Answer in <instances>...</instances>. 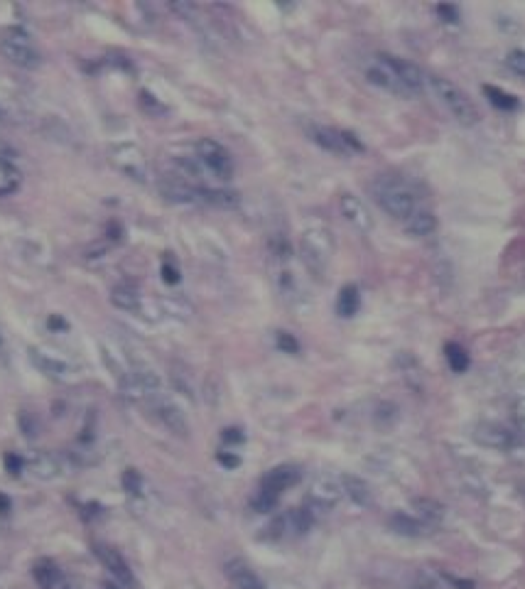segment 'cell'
<instances>
[{
    "instance_id": "1",
    "label": "cell",
    "mask_w": 525,
    "mask_h": 589,
    "mask_svg": "<svg viewBox=\"0 0 525 589\" xmlns=\"http://www.w3.org/2000/svg\"><path fill=\"white\" fill-rule=\"evenodd\" d=\"M371 194H374L376 204H378L388 216L398 219V221H408L410 216L417 211L415 192L403 180L385 177V175L378 177V180H374V184H371Z\"/></svg>"
},
{
    "instance_id": "2",
    "label": "cell",
    "mask_w": 525,
    "mask_h": 589,
    "mask_svg": "<svg viewBox=\"0 0 525 589\" xmlns=\"http://www.w3.org/2000/svg\"><path fill=\"white\" fill-rule=\"evenodd\" d=\"M427 82H430L435 96L444 104V108H447L461 125H476L478 111H476V106H474V101L469 99L467 91H461L454 82H450V79H444V76H437V74H430L427 76Z\"/></svg>"
},
{
    "instance_id": "3",
    "label": "cell",
    "mask_w": 525,
    "mask_h": 589,
    "mask_svg": "<svg viewBox=\"0 0 525 589\" xmlns=\"http://www.w3.org/2000/svg\"><path fill=\"white\" fill-rule=\"evenodd\" d=\"M334 243L332 236H329L327 228H310L304 231L302 241H300V256H302L304 268L310 270L312 275H324L329 261H332Z\"/></svg>"
},
{
    "instance_id": "4",
    "label": "cell",
    "mask_w": 525,
    "mask_h": 589,
    "mask_svg": "<svg viewBox=\"0 0 525 589\" xmlns=\"http://www.w3.org/2000/svg\"><path fill=\"white\" fill-rule=\"evenodd\" d=\"M0 52L10 64L20 67V69H37L42 64V54L37 52L29 35L23 29H8L0 37Z\"/></svg>"
},
{
    "instance_id": "5",
    "label": "cell",
    "mask_w": 525,
    "mask_h": 589,
    "mask_svg": "<svg viewBox=\"0 0 525 589\" xmlns=\"http://www.w3.org/2000/svg\"><path fill=\"white\" fill-rule=\"evenodd\" d=\"M197 158L216 180L228 182L234 177V158H231V152L219 141H214V138H202L197 143Z\"/></svg>"
},
{
    "instance_id": "6",
    "label": "cell",
    "mask_w": 525,
    "mask_h": 589,
    "mask_svg": "<svg viewBox=\"0 0 525 589\" xmlns=\"http://www.w3.org/2000/svg\"><path fill=\"white\" fill-rule=\"evenodd\" d=\"M111 163L121 169L123 175H128L135 182L147 180V163L141 147L135 145H118L111 150Z\"/></svg>"
},
{
    "instance_id": "7",
    "label": "cell",
    "mask_w": 525,
    "mask_h": 589,
    "mask_svg": "<svg viewBox=\"0 0 525 589\" xmlns=\"http://www.w3.org/2000/svg\"><path fill=\"white\" fill-rule=\"evenodd\" d=\"M378 59L398 76V82L403 84L410 94H420L422 86H425V74H422L420 67L408 62V59L393 57V54H378Z\"/></svg>"
},
{
    "instance_id": "8",
    "label": "cell",
    "mask_w": 525,
    "mask_h": 589,
    "mask_svg": "<svg viewBox=\"0 0 525 589\" xmlns=\"http://www.w3.org/2000/svg\"><path fill=\"white\" fill-rule=\"evenodd\" d=\"M94 553H96V557L103 562L106 570H108L113 577H116V582L121 584V587H133V584H135L133 570H130L128 560H125V557H123V555L118 553L116 548L106 545V542H96Z\"/></svg>"
},
{
    "instance_id": "9",
    "label": "cell",
    "mask_w": 525,
    "mask_h": 589,
    "mask_svg": "<svg viewBox=\"0 0 525 589\" xmlns=\"http://www.w3.org/2000/svg\"><path fill=\"white\" fill-rule=\"evenodd\" d=\"M300 479H302V472H300L295 464H278V467H273L265 477H262L260 489L270 491V494H275V496H280L282 491L297 486Z\"/></svg>"
},
{
    "instance_id": "10",
    "label": "cell",
    "mask_w": 525,
    "mask_h": 589,
    "mask_svg": "<svg viewBox=\"0 0 525 589\" xmlns=\"http://www.w3.org/2000/svg\"><path fill=\"white\" fill-rule=\"evenodd\" d=\"M344 489H341V481L332 477H321L312 484V494H310V506L319 508V511H332L334 506L339 503Z\"/></svg>"
},
{
    "instance_id": "11",
    "label": "cell",
    "mask_w": 525,
    "mask_h": 589,
    "mask_svg": "<svg viewBox=\"0 0 525 589\" xmlns=\"http://www.w3.org/2000/svg\"><path fill=\"white\" fill-rule=\"evenodd\" d=\"M366 79H368V84H374V86H378V88H385L388 94L403 96V99H408V96H415V94H410V91L403 86V84L398 82V76L393 74V71L388 69V67H385L378 57H376L374 64H371V67L366 69Z\"/></svg>"
},
{
    "instance_id": "12",
    "label": "cell",
    "mask_w": 525,
    "mask_h": 589,
    "mask_svg": "<svg viewBox=\"0 0 525 589\" xmlns=\"http://www.w3.org/2000/svg\"><path fill=\"white\" fill-rule=\"evenodd\" d=\"M223 572H226V579L231 582L234 589H265L262 579L251 570V565L239 560V557H236V560H228Z\"/></svg>"
},
{
    "instance_id": "13",
    "label": "cell",
    "mask_w": 525,
    "mask_h": 589,
    "mask_svg": "<svg viewBox=\"0 0 525 589\" xmlns=\"http://www.w3.org/2000/svg\"><path fill=\"white\" fill-rule=\"evenodd\" d=\"M155 415H158L160 422H162L172 435H180V437H187L189 435L187 418H184V413H182L172 400H164V398L155 400Z\"/></svg>"
},
{
    "instance_id": "14",
    "label": "cell",
    "mask_w": 525,
    "mask_h": 589,
    "mask_svg": "<svg viewBox=\"0 0 525 589\" xmlns=\"http://www.w3.org/2000/svg\"><path fill=\"white\" fill-rule=\"evenodd\" d=\"M27 469L35 474L37 479H45V481H47V479H54L64 472V461H62L59 455H54V452H37V455H32L27 459Z\"/></svg>"
},
{
    "instance_id": "15",
    "label": "cell",
    "mask_w": 525,
    "mask_h": 589,
    "mask_svg": "<svg viewBox=\"0 0 525 589\" xmlns=\"http://www.w3.org/2000/svg\"><path fill=\"white\" fill-rule=\"evenodd\" d=\"M339 206H341V214H344L346 221L354 224L358 231H371L374 221H371V216H368V211H366V206H363L361 199L354 197V194H341Z\"/></svg>"
},
{
    "instance_id": "16",
    "label": "cell",
    "mask_w": 525,
    "mask_h": 589,
    "mask_svg": "<svg viewBox=\"0 0 525 589\" xmlns=\"http://www.w3.org/2000/svg\"><path fill=\"white\" fill-rule=\"evenodd\" d=\"M307 133H310V138L321 147V150L334 152V155H349L344 143H341V130L329 128V125H317L315 123V125L307 128Z\"/></svg>"
},
{
    "instance_id": "17",
    "label": "cell",
    "mask_w": 525,
    "mask_h": 589,
    "mask_svg": "<svg viewBox=\"0 0 525 589\" xmlns=\"http://www.w3.org/2000/svg\"><path fill=\"white\" fill-rule=\"evenodd\" d=\"M197 202H204L216 209H236L241 204V194L234 189H214V187H197Z\"/></svg>"
},
{
    "instance_id": "18",
    "label": "cell",
    "mask_w": 525,
    "mask_h": 589,
    "mask_svg": "<svg viewBox=\"0 0 525 589\" xmlns=\"http://www.w3.org/2000/svg\"><path fill=\"white\" fill-rule=\"evenodd\" d=\"M341 481V489H344V494L349 496L351 501L356 503V506L366 508L374 503V494H371V486H368L366 479L356 477V474H344V477L339 479Z\"/></svg>"
},
{
    "instance_id": "19",
    "label": "cell",
    "mask_w": 525,
    "mask_h": 589,
    "mask_svg": "<svg viewBox=\"0 0 525 589\" xmlns=\"http://www.w3.org/2000/svg\"><path fill=\"white\" fill-rule=\"evenodd\" d=\"M474 437H476V442H481L484 447H491V449H508L513 444V435H511L506 427L491 425V422L478 427Z\"/></svg>"
},
{
    "instance_id": "20",
    "label": "cell",
    "mask_w": 525,
    "mask_h": 589,
    "mask_svg": "<svg viewBox=\"0 0 525 589\" xmlns=\"http://www.w3.org/2000/svg\"><path fill=\"white\" fill-rule=\"evenodd\" d=\"M160 192L169 202H177V204H187V202H197V187H189L187 182L177 180V177H164L160 182Z\"/></svg>"
},
{
    "instance_id": "21",
    "label": "cell",
    "mask_w": 525,
    "mask_h": 589,
    "mask_svg": "<svg viewBox=\"0 0 525 589\" xmlns=\"http://www.w3.org/2000/svg\"><path fill=\"white\" fill-rule=\"evenodd\" d=\"M403 224H405V234L415 236V239H425V236L437 231V216L432 214L430 209H417Z\"/></svg>"
},
{
    "instance_id": "22",
    "label": "cell",
    "mask_w": 525,
    "mask_h": 589,
    "mask_svg": "<svg viewBox=\"0 0 525 589\" xmlns=\"http://www.w3.org/2000/svg\"><path fill=\"white\" fill-rule=\"evenodd\" d=\"M358 309H361V290L354 283H349L337 295V315L341 320H351L358 315Z\"/></svg>"
},
{
    "instance_id": "23",
    "label": "cell",
    "mask_w": 525,
    "mask_h": 589,
    "mask_svg": "<svg viewBox=\"0 0 525 589\" xmlns=\"http://www.w3.org/2000/svg\"><path fill=\"white\" fill-rule=\"evenodd\" d=\"M415 508V518L420 520L422 525H439L444 518V506L435 498H415L413 501Z\"/></svg>"
},
{
    "instance_id": "24",
    "label": "cell",
    "mask_w": 525,
    "mask_h": 589,
    "mask_svg": "<svg viewBox=\"0 0 525 589\" xmlns=\"http://www.w3.org/2000/svg\"><path fill=\"white\" fill-rule=\"evenodd\" d=\"M29 359H32V363L40 368V374L49 376V378H54V381L64 378V376L69 374V366H66L64 361L54 359V356H49V354H42V351L32 349L29 351Z\"/></svg>"
},
{
    "instance_id": "25",
    "label": "cell",
    "mask_w": 525,
    "mask_h": 589,
    "mask_svg": "<svg viewBox=\"0 0 525 589\" xmlns=\"http://www.w3.org/2000/svg\"><path fill=\"white\" fill-rule=\"evenodd\" d=\"M481 91H484L486 101H489V104L493 106V108H498V111L513 113V111H518V108H520V99H518V96L508 94V91H503V88L491 86V84H484V88H481Z\"/></svg>"
},
{
    "instance_id": "26",
    "label": "cell",
    "mask_w": 525,
    "mask_h": 589,
    "mask_svg": "<svg viewBox=\"0 0 525 589\" xmlns=\"http://www.w3.org/2000/svg\"><path fill=\"white\" fill-rule=\"evenodd\" d=\"M388 525H391L393 533L405 536V538H417V536H422V531H425V525L415 518V516L405 514V511H395V514L388 518Z\"/></svg>"
},
{
    "instance_id": "27",
    "label": "cell",
    "mask_w": 525,
    "mask_h": 589,
    "mask_svg": "<svg viewBox=\"0 0 525 589\" xmlns=\"http://www.w3.org/2000/svg\"><path fill=\"white\" fill-rule=\"evenodd\" d=\"M287 520V528H290L295 536H304V533L312 531V525H315V508L307 503V506H300V508H292L290 514L285 516Z\"/></svg>"
},
{
    "instance_id": "28",
    "label": "cell",
    "mask_w": 525,
    "mask_h": 589,
    "mask_svg": "<svg viewBox=\"0 0 525 589\" xmlns=\"http://www.w3.org/2000/svg\"><path fill=\"white\" fill-rule=\"evenodd\" d=\"M444 361H447L452 374H467L469 366H472L469 351L461 344H456V341H447L444 344Z\"/></svg>"
},
{
    "instance_id": "29",
    "label": "cell",
    "mask_w": 525,
    "mask_h": 589,
    "mask_svg": "<svg viewBox=\"0 0 525 589\" xmlns=\"http://www.w3.org/2000/svg\"><path fill=\"white\" fill-rule=\"evenodd\" d=\"M111 304L118 309H125V312H135V309L141 307V295L135 290L133 285L128 283H121L111 290Z\"/></svg>"
},
{
    "instance_id": "30",
    "label": "cell",
    "mask_w": 525,
    "mask_h": 589,
    "mask_svg": "<svg viewBox=\"0 0 525 589\" xmlns=\"http://www.w3.org/2000/svg\"><path fill=\"white\" fill-rule=\"evenodd\" d=\"M32 577H35V582L40 584L42 589H52L54 584L59 582V579L64 577V575L59 572V567L54 565L52 560H47V557H45V560L35 562V567H32Z\"/></svg>"
},
{
    "instance_id": "31",
    "label": "cell",
    "mask_w": 525,
    "mask_h": 589,
    "mask_svg": "<svg viewBox=\"0 0 525 589\" xmlns=\"http://www.w3.org/2000/svg\"><path fill=\"white\" fill-rule=\"evenodd\" d=\"M138 106H141V111L147 113L150 118H162L169 113V108L162 104V101L158 99V96L152 94V91H147V88H143V91H138Z\"/></svg>"
},
{
    "instance_id": "32",
    "label": "cell",
    "mask_w": 525,
    "mask_h": 589,
    "mask_svg": "<svg viewBox=\"0 0 525 589\" xmlns=\"http://www.w3.org/2000/svg\"><path fill=\"white\" fill-rule=\"evenodd\" d=\"M278 501H280V496L270 494V491H265V489H258L256 494L251 496V501L248 503H251V508L256 514H270V511H275Z\"/></svg>"
},
{
    "instance_id": "33",
    "label": "cell",
    "mask_w": 525,
    "mask_h": 589,
    "mask_svg": "<svg viewBox=\"0 0 525 589\" xmlns=\"http://www.w3.org/2000/svg\"><path fill=\"white\" fill-rule=\"evenodd\" d=\"M121 484L128 496H143V474L138 472V469H133V467L125 469L121 477Z\"/></svg>"
},
{
    "instance_id": "34",
    "label": "cell",
    "mask_w": 525,
    "mask_h": 589,
    "mask_svg": "<svg viewBox=\"0 0 525 589\" xmlns=\"http://www.w3.org/2000/svg\"><path fill=\"white\" fill-rule=\"evenodd\" d=\"M275 346H278V351H282V354H290V356H297L300 354V341L295 334L285 332V329H280V332H275Z\"/></svg>"
},
{
    "instance_id": "35",
    "label": "cell",
    "mask_w": 525,
    "mask_h": 589,
    "mask_svg": "<svg viewBox=\"0 0 525 589\" xmlns=\"http://www.w3.org/2000/svg\"><path fill=\"white\" fill-rule=\"evenodd\" d=\"M18 180H20L18 172H15L8 163L0 160V197H3V194H10L12 189L18 187Z\"/></svg>"
},
{
    "instance_id": "36",
    "label": "cell",
    "mask_w": 525,
    "mask_h": 589,
    "mask_svg": "<svg viewBox=\"0 0 525 589\" xmlns=\"http://www.w3.org/2000/svg\"><path fill=\"white\" fill-rule=\"evenodd\" d=\"M435 12H437L439 20H442V23H447V25H456L461 20L459 5H454V3H437Z\"/></svg>"
},
{
    "instance_id": "37",
    "label": "cell",
    "mask_w": 525,
    "mask_h": 589,
    "mask_svg": "<svg viewBox=\"0 0 525 589\" xmlns=\"http://www.w3.org/2000/svg\"><path fill=\"white\" fill-rule=\"evenodd\" d=\"M18 425H20V430H23L25 437H35L37 432H40V422H37L35 415L27 413V410H23V413L18 415Z\"/></svg>"
},
{
    "instance_id": "38",
    "label": "cell",
    "mask_w": 525,
    "mask_h": 589,
    "mask_svg": "<svg viewBox=\"0 0 525 589\" xmlns=\"http://www.w3.org/2000/svg\"><path fill=\"white\" fill-rule=\"evenodd\" d=\"M508 69L518 76H525V49H511L506 57Z\"/></svg>"
},
{
    "instance_id": "39",
    "label": "cell",
    "mask_w": 525,
    "mask_h": 589,
    "mask_svg": "<svg viewBox=\"0 0 525 589\" xmlns=\"http://www.w3.org/2000/svg\"><path fill=\"white\" fill-rule=\"evenodd\" d=\"M341 143H344L346 152H356V155L366 152V145H363L361 138H358L354 130H341Z\"/></svg>"
},
{
    "instance_id": "40",
    "label": "cell",
    "mask_w": 525,
    "mask_h": 589,
    "mask_svg": "<svg viewBox=\"0 0 525 589\" xmlns=\"http://www.w3.org/2000/svg\"><path fill=\"white\" fill-rule=\"evenodd\" d=\"M270 251H273V256L275 258H280V261H287V258H290V243H287V239L285 236H273V239H270Z\"/></svg>"
},
{
    "instance_id": "41",
    "label": "cell",
    "mask_w": 525,
    "mask_h": 589,
    "mask_svg": "<svg viewBox=\"0 0 525 589\" xmlns=\"http://www.w3.org/2000/svg\"><path fill=\"white\" fill-rule=\"evenodd\" d=\"M160 275H162V283H164V285H177V283L182 280L180 268H177L175 263H169V261L162 263V268H160Z\"/></svg>"
},
{
    "instance_id": "42",
    "label": "cell",
    "mask_w": 525,
    "mask_h": 589,
    "mask_svg": "<svg viewBox=\"0 0 525 589\" xmlns=\"http://www.w3.org/2000/svg\"><path fill=\"white\" fill-rule=\"evenodd\" d=\"M221 440H223V444H243L245 435H243V430H241V427H223Z\"/></svg>"
},
{
    "instance_id": "43",
    "label": "cell",
    "mask_w": 525,
    "mask_h": 589,
    "mask_svg": "<svg viewBox=\"0 0 525 589\" xmlns=\"http://www.w3.org/2000/svg\"><path fill=\"white\" fill-rule=\"evenodd\" d=\"M216 461H219L223 469H239L241 467V457L236 455V452H216Z\"/></svg>"
},
{
    "instance_id": "44",
    "label": "cell",
    "mask_w": 525,
    "mask_h": 589,
    "mask_svg": "<svg viewBox=\"0 0 525 589\" xmlns=\"http://www.w3.org/2000/svg\"><path fill=\"white\" fill-rule=\"evenodd\" d=\"M25 464H27V461H25L20 455H15V452H10V455H5V469L12 474V477H18V474L25 469Z\"/></svg>"
},
{
    "instance_id": "45",
    "label": "cell",
    "mask_w": 525,
    "mask_h": 589,
    "mask_svg": "<svg viewBox=\"0 0 525 589\" xmlns=\"http://www.w3.org/2000/svg\"><path fill=\"white\" fill-rule=\"evenodd\" d=\"M395 415H398V408L393 402H380L378 408H376V420L378 422H383V418H385V422L395 420Z\"/></svg>"
},
{
    "instance_id": "46",
    "label": "cell",
    "mask_w": 525,
    "mask_h": 589,
    "mask_svg": "<svg viewBox=\"0 0 525 589\" xmlns=\"http://www.w3.org/2000/svg\"><path fill=\"white\" fill-rule=\"evenodd\" d=\"M106 236H108V241H111V243H121V241H123V224L116 221V219H111V221H108V226H106Z\"/></svg>"
},
{
    "instance_id": "47",
    "label": "cell",
    "mask_w": 525,
    "mask_h": 589,
    "mask_svg": "<svg viewBox=\"0 0 525 589\" xmlns=\"http://www.w3.org/2000/svg\"><path fill=\"white\" fill-rule=\"evenodd\" d=\"M47 327L52 329V332H66V329H69V322H66L64 317H59V315H49Z\"/></svg>"
},
{
    "instance_id": "48",
    "label": "cell",
    "mask_w": 525,
    "mask_h": 589,
    "mask_svg": "<svg viewBox=\"0 0 525 589\" xmlns=\"http://www.w3.org/2000/svg\"><path fill=\"white\" fill-rule=\"evenodd\" d=\"M172 10L184 15V18H192L194 12H197V8H194L192 3H172Z\"/></svg>"
},
{
    "instance_id": "49",
    "label": "cell",
    "mask_w": 525,
    "mask_h": 589,
    "mask_svg": "<svg viewBox=\"0 0 525 589\" xmlns=\"http://www.w3.org/2000/svg\"><path fill=\"white\" fill-rule=\"evenodd\" d=\"M444 579H447V582H452L454 587H459V589H474L472 579H456V577H452V575H444Z\"/></svg>"
},
{
    "instance_id": "50",
    "label": "cell",
    "mask_w": 525,
    "mask_h": 589,
    "mask_svg": "<svg viewBox=\"0 0 525 589\" xmlns=\"http://www.w3.org/2000/svg\"><path fill=\"white\" fill-rule=\"evenodd\" d=\"M10 508H12L10 498H8V496L0 491V516H8V514H10Z\"/></svg>"
},
{
    "instance_id": "51",
    "label": "cell",
    "mask_w": 525,
    "mask_h": 589,
    "mask_svg": "<svg viewBox=\"0 0 525 589\" xmlns=\"http://www.w3.org/2000/svg\"><path fill=\"white\" fill-rule=\"evenodd\" d=\"M52 589H74V587H71V584H69V582H66V579H64V577H62V579H59V582H57V584H54V587H52Z\"/></svg>"
},
{
    "instance_id": "52",
    "label": "cell",
    "mask_w": 525,
    "mask_h": 589,
    "mask_svg": "<svg viewBox=\"0 0 525 589\" xmlns=\"http://www.w3.org/2000/svg\"><path fill=\"white\" fill-rule=\"evenodd\" d=\"M118 587H121V584H118V582H116V584H113V582H108V584H106L103 589H118Z\"/></svg>"
}]
</instances>
